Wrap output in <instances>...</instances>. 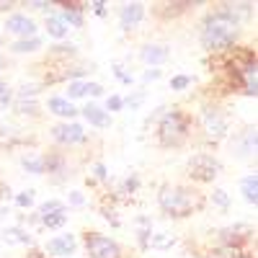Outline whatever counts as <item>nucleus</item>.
<instances>
[{
  "instance_id": "nucleus-1",
  "label": "nucleus",
  "mask_w": 258,
  "mask_h": 258,
  "mask_svg": "<svg viewBox=\"0 0 258 258\" xmlns=\"http://www.w3.org/2000/svg\"><path fill=\"white\" fill-rule=\"evenodd\" d=\"M238 18L230 11H217L204 21L202 29V44L209 52H222L227 47H232V41L238 39Z\"/></svg>"
},
{
  "instance_id": "nucleus-2",
  "label": "nucleus",
  "mask_w": 258,
  "mask_h": 258,
  "mask_svg": "<svg viewBox=\"0 0 258 258\" xmlns=\"http://www.w3.org/2000/svg\"><path fill=\"white\" fill-rule=\"evenodd\" d=\"M158 202L163 212H168L170 217H186V214L202 207V197H197L188 188H178V186H163Z\"/></svg>"
},
{
  "instance_id": "nucleus-3",
  "label": "nucleus",
  "mask_w": 258,
  "mask_h": 258,
  "mask_svg": "<svg viewBox=\"0 0 258 258\" xmlns=\"http://www.w3.org/2000/svg\"><path fill=\"white\" fill-rule=\"evenodd\" d=\"M188 116L186 114H181V111H170V114H165L163 116V121H160V142L165 145V147H178L186 137H188Z\"/></svg>"
},
{
  "instance_id": "nucleus-4",
  "label": "nucleus",
  "mask_w": 258,
  "mask_h": 258,
  "mask_svg": "<svg viewBox=\"0 0 258 258\" xmlns=\"http://www.w3.org/2000/svg\"><path fill=\"white\" fill-rule=\"evenodd\" d=\"M220 160H214L212 155H194L191 163H188V173L191 178H197V181H212V178H217L220 176Z\"/></svg>"
},
{
  "instance_id": "nucleus-5",
  "label": "nucleus",
  "mask_w": 258,
  "mask_h": 258,
  "mask_svg": "<svg viewBox=\"0 0 258 258\" xmlns=\"http://www.w3.org/2000/svg\"><path fill=\"white\" fill-rule=\"evenodd\" d=\"M85 248L91 258H121V248L106 235H85Z\"/></svg>"
},
{
  "instance_id": "nucleus-6",
  "label": "nucleus",
  "mask_w": 258,
  "mask_h": 258,
  "mask_svg": "<svg viewBox=\"0 0 258 258\" xmlns=\"http://www.w3.org/2000/svg\"><path fill=\"white\" fill-rule=\"evenodd\" d=\"M202 121H204V132L212 137V140H220L227 135V121L220 111H214V109H204L202 114Z\"/></svg>"
},
{
  "instance_id": "nucleus-7",
  "label": "nucleus",
  "mask_w": 258,
  "mask_h": 258,
  "mask_svg": "<svg viewBox=\"0 0 258 258\" xmlns=\"http://www.w3.org/2000/svg\"><path fill=\"white\" fill-rule=\"evenodd\" d=\"M52 135H54V140L62 142V145H75V142H83V140H85V129H83L80 124L70 121V124H57V126L52 129Z\"/></svg>"
},
{
  "instance_id": "nucleus-8",
  "label": "nucleus",
  "mask_w": 258,
  "mask_h": 258,
  "mask_svg": "<svg viewBox=\"0 0 258 258\" xmlns=\"http://www.w3.org/2000/svg\"><path fill=\"white\" fill-rule=\"evenodd\" d=\"M6 31L8 34H16V36H24V39H31L36 26H34V21L24 13H13L8 21H6Z\"/></svg>"
},
{
  "instance_id": "nucleus-9",
  "label": "nucleus",
  "mask_w": 258,
  "mask_h": 258,
  "mask_svg": "<svg viewBox=\"0 0 258 258\" xmlns=\"http://www.w3.org/2000/svg\"><path fill=\"white\" fill-rule=\"evenodd\" d=\"M78 248V240L73 238V235H59V238H52L47 243V250L52 255H73Z\"/></svg>"
},
{
  "instance_id": "nucleus-10",
  "label": "nucleus",
  "mask_w": 258,
  "mask_h": 258,
  "mask_svg": "<svg viewBox=\"0 0 258 258\" xmlns=\"http://www.w3.org/2000/svg\"><path fill=\"white\" fill-rule=\"evenodd\" d=\"M142 18H145V6L142 3H126V6H121V26L124 29H135Z\"/></svg>"
},
{
  "instance_id": "nucleus-11",
  "label": "nucleus",
  "mask_w": 258,
  "mask_h": 258,
  "mask_svg": "<svg viewBox=\"0 0 258 258\" xmlns=\"http://www.w3.org/2000/svg\"><path fill=\"white\" fill-rule=\"evenodd\" d=\"M140 57H142V62H147V64H163V62L170 57V49H168L165 44H147V47H142Z\"/></svg>"
},
{
  "instance_id": "nucleus-12",
  "label": "nucleus",
  "mask_w": 258,
  "mask_h": 258,
  "mask_svg": "<svg viewBox=\"0 0 258 258\" xmlns=\"http://www.w3.org/2000/svg\"><path fill=\"white\" fill-rule=\"evenodd\" d=\"M248 232H250V227L248 225H235V227H225L220 235H222V240L227 243V245H238L243 238H248Z\"/></svg>"
},
{
  "instance_id": "nucleus-13",
  "label": "nucleus",
  "mask_w": 258,
  "mask_h": 258,
  "mask_svg": "<svg viewBox=\"0 0 258 258\" xmlns=\"http://www.w3.org/2000/svg\"><path fill=\"white\" fill-rule=\"evenodd\" d=\"M47 106H49V111H52V114H57V116H68V119H70V116H75V114H78L75 106H73L68 98H59V96L49 98V103H47Z\"/></svg>"
},
{
  "instance_id": "nucleus-14",
  "label": "nucleus",
  "mask_w": 258,
  "mask_h": 258,
  "mask_svg": "<svg viewBox=\"0 0 258 258\" xmlns=\"http://www.w3.org/2000/svg\"><path fill=\"white\" fill-rule=\"evenodd\" d=\"M83 116L88 119L91 124H96V126H109V121H111L109 114H106L101 106H96V103H88V106H85V109H83Z\"/></svg>"
},
{
  "instance_id": "nucleus-15",
  "label": "nucleus",
  "mask_w": 258,
  "mask_h": 258,
  "mask_svg": "<svg viewBox=\"0 0 258 258\" xmlns=\"http://www.w3.org/2000/svg\"><path fill=\"white\" fill-rule=\"evenodd\" d=\"M47 34L54 36V39L68 36V24L62 21V16H49V18H47Z\"/></svg>"
},
{
  "instance_id": "nucleus-16",
  "label": "nucleus",
  "mask_w": 258,
  "mask_h": 258,
  "mask_svg": "<svg viewBox=\"0 0 258 258\" xmlns=\"http://www.w3.org/2000/svg\"><path fill=\"white\" fill-rule=\"evenodd\" d=\"M240 191H243L245 202L255 204V202H258V178H255V176H245L243 183H240Z\"/></svg>"
},
{
  "instance_id": "nucleus-17",
  "label": "nucleus",
  "mask_w": 258,
  "mask_h": 258,
  "mask_svg": "<svg viewBox=\"0 0 258 258\" xmlns=\"http://www.w3.org/2000/svg\"><path fill=\"white\" fill-rule=\"evenodd\" d=\"M3 240L6 243H11V245H16V243H21V245H26V243H31V238L24 232V230H18V227H11V230H6L3 232Z\"/></svg>"
},
{
  "instance_id": "nucleus-18",
  "label": "nucleus",
  "mask_w": 258,
  "mask_h": 258,
  "mask_svg": "<svg viewBox=\"0 0 258 258\" xmlns=\"http://www.w3.org/2000/svg\"><path fill=\"white\" fill-rule=\"evenodd\" d=\"M41 47V41L36 39V36H31V39H21V41H16V44H11V52H36Z\"/></svg>"
},
{
  "instance_id": "nucleus-19",
  "label": "nucleus",
  "mask_w": 258,
  "mask_h": 258,
  "mask_svg": "<svg viewBox=\"0 0 258 258\" xmlns=\"http://www.w3.org/2000/svg\"><path fill=\"white\" fill-rule=\"evenodd\" d=\"M150 243V248H155V250H165V248H170L176 240L170 238V235H165V232H158V235H153V238L147 240Z\"/></svg>"
},
{
  "instance_id": "nucleus-20",
  "label": "nucleus",
  "mask_w": 258,
  "mask_h": 258,
  "mask_svg": "<svg viewBox=\"0 0 258 258\" xmlns=\"http://www.w3.org/2000/svg\"><path fill=\"white\" fill-rule=\"evenodd\" d=\"M64 24H73V26H80L83 24V16H80V6L70 3L68 8H64V16H62Z\"/></svg>"
},
{
  "instance_id": "nucleus-21",
  "label": "nucleus",
  "mask_w": 258,
  "mask_h": 258,
  "mask_svg": "<svg viewBox=\"0 0 258 258\" xmlns=\"http://www.w3.org/2000/svg\"><path fill=\"white\" fill-rule=\"evenodd\" d=\"M41 220H44V225L47 227H62L64 225V220H68V212H54V214H44V217H41Z\"/></svg>"
},
{
  "instance_id": "nucleus-22",
  "label": "nucleus",
  "mask_w": 258,
  "mask_h": 258,
  "mask_svg": "<svg viewBox=\"0 0 258 258\" xmlns=\"http://www.w3.org/2000/svg\"><path fill=\"white\" fill-rule=\"evenodd\" d=\"M88 85H91V83H83V80L70 83V85H68V96H70V98H80V96H85V93H88Z\"/></svg>"
},
{
  "instance_id": "nucleus-23",
  "label": "nucleus",
  "mask_w": 258,
  "mask_h": 258,
  "mask_svg": "<svg viewBox=\"0 0 258 258\" xmlns=\"http://www.w3.org/2000/svg\"><path fill=\"white\" fill-rule=\"evenodd\" d=\"M21 163H24V168L29 173H44V160L41 158H24Z\"/></svg>"
},
{
  "instance_id": "nucleus-24",
  "label": "nucleus",
  "mask_w": 258,
  "mask_h": 258,
  "mask_svg": "<svg viewBox=\"0 0 258 258\" xmlns=\"http://www.w3.org/2000/svg\"><path fill=\"white\" fill-rule=\"evenodd\" d=\"M212 258H240V250L232 248V245H225V248H217V250H214Z\"/></svg>"
},
{
  "instance_id": "nucleus-25",
  "label": "nucleus",
  "mask_w": 258,
  "mask_h": 258,
  "mask_svg": "<svg viewBox=\"0 0 258 258\" xmlns=\"http://www.w3.org/2000/svg\"><path fill=\"white\" fill-rule=\"evenodd\" d=\"M212 202L217 204V207H222V209H227V207H230V199H227V194H225L222 188H217V191L212 194Z\"/></svg>"
},
{
  "instance_id": "nucleus-26",
  "label": "nucleus",
  "mask_w": 258,
  "mask_h": 258,
  "mask_svg": "<svg viewBox=\"0 0 258 258\" xmlns=\"http://www.w3.org/2000/svg\"><path fill=\"white\" fill-rule=\"evenodd\" d=\"M54 212H64L62 202H44L41 204V217H44V214H54Z\"/></svg>"
},
{
  "instance_id": "nucleus-27",
  "label": "nucleus",
  "mask_w": 258,
  "mask_h": 258,
  "mask_svg": "<svg viewBox=\"0 0 258 258\" xmlns=\"http://www.w3.org/2000/svg\"><path fill=\"white\" fill-rule=\"evenodd\" d=\"M188 83H191L188 75H176L173 80H170V88H173V91H183V88H188Z\"/></svg>"
},
{
  "instance_id": "nucleus-28",
  "label": "nucleus",
  "mask_w": 258,
  "mask_h": 258,
  "mask_svg": "<svg viewBox=\"0 0 258 258\" xmlns=\"http://www.w3.org/2000/svg\"><path fill=\"white\" fill-rule=\"evenodd\" d=\"M121 106H124V98H121V96H111L109 103H106V109H109V111H119Z\"/></svg>"
},
{
  "instance_id": "nucleus-29",
  "label": "nucleus",
  "mask_w": 258,
  "mask_h": 258,
  "mask_svg": "<svg viewBox=\"0 0 258 258\" xmlns=\"http://www.w3.org/2000/svg\"><path fill=\"white\" fill-rule=\"evenodd\" d=\"M31 202H34V194H31V191H29V194H18V204H21V207H29Z\"/></svg>"
},
{
  "instance_id": "nucleus-30",
  "label": "nucleus",
  "mask_w": 258,
  "mask_h": 258,
  "mask_svg": "<svg viewBox=\"0 0 258 258\" xmlns=\"http://www.w3.org/2000/svg\"><path fill=\"white\" fill-rule=\"evenodd\" d=\"M8 101H11V91L6 83H0V103H8Z\"/></svg>"
},
{
  "instance_id": "nucleus-31",
  "label": "nucleus",
  "mask_w": 258,
  "mask_h": 258,
  "mask_svg": "<svg viewBox=\"0 0 258 258\" xmlns=\"http://www.w3.org/2000/svg\"><path fill=\"white\" fill-rule=\"evenodd\" d=\"M142 98H145L142 93H137V96H132V98H129V101H126V103H129V109H137V106L142 103Z\"/></svg>"
},
{
  "instance_id": "nucleus-32",
  "label": "nucleus",
  "mask_w": 258,
  "mask_h": 258,
  "mask_svg": "<svg viewBox=\"0 0 258 258\" xmlns=\"http://www.w3.org/2000/svg\"><path fill=\"white\" fill-rule=\"evenodd\" d=\"M88 93H91V96H101V93H103V88H101L98 83H91V85H88Z\"/></svg>"
},
{
  "instance_id": "nucleus-33",
  "label": "nucleus",
  "mask_w": 258,
  "mask_h": 258,
  "mask_svg": "<svg viewBox=\"0 0 258 258\" xmlns=\"http://www.w3.org/2000/svg\"><path fill=\"white\" fill-rule=\"evenodd\" d=\"M93 170H96V176H98V178H106V168H103L101 163H98V165H96Z\"/></svg>"
},
{
  "instance_id": "nucleus-34",
  "label": "nucleus",
  "mask_w": 258,
  "mask_h": 258,
  "mask_svg": "<svg viewBox=\"0 0 258 258\" xmlns=\"http://www.w3.org/2000/svg\"><path fill=\"white\" fill-rule=\"evenodd\" d=\"M158 75H160L158 70H147V73H145V80H155Z\"/></svg>"
},
{
  "instance_id": "nucleus-35",
  "label": "nucleus",
  "mask_w": 258,
  "mask_h": 258,
  "mask_svg": "<svg viewBox=\"0 0 258 258\" xmlns=\"http://www.w3.org/2000/svg\"><path fill=\"white\" fill-rule=\"evenodd\" d=\"M26 258H47V255H44V253H29Z\"/></svg>"
},
{
  "instance_id": "nucleus-36",
  "label": "nucleus",
  "mask_w": 258,
  "mask_h": 258,
  "mask_svg": "<svg viewBox=\"0 0 258 258\" xmlns=\"http://www.w3.org/2000/svg\"><path fill=\"white\" fill-rule=\"evenodd\" d=\"M6 68V62H3V57H0V70H3Z\"/></svg>"
},
{
  "instance_id": "nucleus-37",
  "label": "nucleus",
  "mask_w": 258,
  "mask_h": 258,
  "mask_svg": "<svg viewBox=\"0 0 258 258\" xmlns=\"http://www.w3.org/2000/svg\"><path fill=\"white\" fill-rule=\"evenodd\" d=\"M0 44H3V41H0Z\"/></svg>"
}]
</instances>
